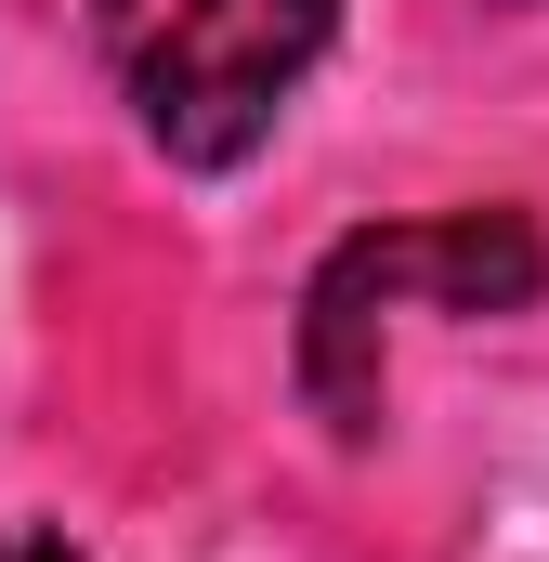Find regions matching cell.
Here are the masks:
<instances>
[{
  "instance_id": "obj_2",
  "label": "cell",
  "mask_w": 549,
  "mask_h": 562,
  "mask_svg": "<svg viewBox=\"0 0 549 562\" xmlns=\"http://www.w3.org/2000/svg\"><path fill=\"white\" fill-rule=\"evenodd\" d=\"M418 288V223H380V236H340L327 276L301 301V380L327 431H380V314Z\"/></svg>"
},
{
  "instance_id": "obj_4",
  "label": "cell",
  "mask_w": 549,
  "mask_h": 562,
  "mask_svg": "<svg viewBox=\"0 0 549 562\" xmlns=\"http://www.w3.org/2000/svg\"><path fill=\"white\" fill-rule=\"evenodd\" d=\"M0 562H79V550H53V537H0Z\"/></svg>"
},
{
  "instance_id": "obj_1",
  "label": "cell",
  "mask_w": 549,
  "mask_h": 562,
  "mask_svg": "<svg viewBox=\"0 0 549 562\" xmlns=\"http://www.w3.org/2000/svg\"><path fill=\"white\" fill-rule=\"evenodd\" d=\"M327 13L340 0H92L132 119L183 170H223L274 132V105L327 53Z\"/></svg>"
},
{
  "instance_id": "obj_3",
  "label": "cell",
  "mask_w": 549,
  "mask_h": 562,
  "mask_svg": "<svg viewBox=\"0 0 549 562\" xmlns=\"http://www.w3.org/2000/svg\"><path fill=\"white\" fill-rule=\"evenodd\" d=\"M418 288L445 314H524L549 288V249L524 210H458V223H418Z\"/></svg>"
}]
</instances>
